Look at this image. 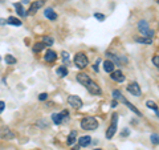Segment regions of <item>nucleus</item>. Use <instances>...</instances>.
I'll return each mask as SVG.
<instances>
[{
    "label": "nucleus",
    "mask_w": 159,
    "mask_h": 150,
    "mask_svg": "<svg viewBox=\"0 0 159 150\" xmlns=\"http://www.w3.org/2000/svg\"><path fill=\"white\" fill-rule=\"evenodd\" d=\"M0 137L4 139H12L13 137H15V134H13V131L9 130V128L4 126V128L0 129Z\"/></svg>",
    "instance_id": "9"
},
{
    "label": "nucleus",
    "mask_w": 159,
    "mask_h": 150,
    "mask_svg": "<svg viewBox=\"0 0 159 150\" xmlns=\"http://www.w3.org/2000/svg\"><path fill=\"white\" fill-rule=\"evenodd\" d=\"M68 102L70 106L76 108V109H80L82 106V100L78 96H69L68 97Z\"/></svg>",
    "instance_id": "7"
},
{
    "label": "nucleus",
    "mask_w": 159,
    "mask_h": 150,
    "mask_svg": "<svg viewBox=\"0 0 159 150\" xmlns=\"http://www.w3.org/2000/svg\"><path fill=\"white\" fill-rule=\"evenodd\" d=\"M62 60H64V64H68L69 62V53L68 52H65V51L62 52Z\"/></svg>",
    "instance_id": "27"
},
{
    "label": "nucleus",
    "mask_w": 159,
    "mask_h": 150,
    "mask_svg": "<svg viewBox=\"0 0 159 150\" xmlns=\"http://www.w3.org/2000/svg\"><path fill=\"white\" fill-rule=\"evenodd\" d=\"M117 106V100H113V102H111V108H115Z\"/></svg>",
    "instance_id": "36"
},
{
    "label": "nucleus",
    "mask_w": 159,
    "mask_h": 150,
    "mask_svg": "<svg viewBox=\"0 0 159 150\" xmlns=\"http://www.w3.org/2000/svg\"><path fill=\"white\" fill-rule=\"evenodd\" d=\"M44 4H45L44 0H37V1H33V3L31 4V7H29L28 14L29 15H34L37 12V9H40L42 6H44Z\"/></svg>",
    "instance_id": "8"
},
{
    "label": "nucleus",
    "mask_w": 159,
    "mask_h": 150,
    "mask_svg": "<svg viewBox=\"0 0 159 150\" xmlns=\"http://www.w3.org/2000/svg\"><path fill=\"white\" fill-rule=\"evenodd\" d=\"M4 108H5V102L0 101V113H3V110H4Z\"/></svg>",
    "instance_id": "34"
},
{
    "label": "nucleus",
    "mask_w": 159,
    "mask_h": 150,
    "mask_svg": "<svg viewBox=\"0 0 159 150\" xmlns=\"http://www.w3.org/2000/svg\"><path fill=\"white\" fill-rule=\"evenodd\" d=\"M15 8H16V11H17V14L20 15V16H26V12L24 11V8H23V6H21L20 3H15Z\"/></svg>",
    "instance_id": "21"
},
{
    "label": "nucleus",
    "mask_w": 159,
    "mask_h": 150,
    "mask_svg": "<svg viewBox=\"0 0 159 150\" xmlns=\"http://www.w3.org/2000/svg\"><path fill=\"white\" fill-rule=\"evenodd\" d=\"M129 134H130V130H129V129H125V130L121 133V137H127Z\"/></svg>",
    "instance_id": "33"
},
{
    "label": "nucleus",
    "mask_w": 159,
    "mask_h": 150,
    "mask_svg": "<svg viewBox=\"0 0 159 150\" xmlns=\"http://www.w3.org/2000/svg\"><path fill=\"white\" fill-rule=\"evenodd\" d=\"M56 59H57V55H56V52H53V51H48L47 53H45V56H44V60L45 61H48V62L56 61Z\"/></svg>",
    "instance_id": "13"
},
{
    "label": "nucleus",
    "mask_w": 159,
    "mask_h": 150,
    "mask_svg": "<svg viewBox=\"0 0 159 150\" xmlns=\"http://www.w3.org/2000/svg\"><path fill=\"white\" fill-rule=\"evenodd\" d=\"M21 3H23V4H28V3H29V0H23Z\"/></svg>",
    "instance_id": "37"
},
{
    "label": "nucleus",
    "mask_w": 159,
    "mask_h": 150,
    "mask_svg": "<svg viewBox=\"0 0 159 150\" xmlns=\"http://www.w3.org/2000/svg\"><path fill=\"white\" fill-rule=\"evenodd\" d=\"M74 64H76V67L80 68V69L86 68L87 64H89V60H87L86 55L85 53H77L76 56H74Z\"/></svg>",
    "instance_id": "3"
},
{
    "label": "nucleus",
    "mask_w": 159,
    "mask_h": 150,
    "mask_svg": "<svg viewBox=\"0 0 159 150\" xmlns=\"http://www.w3.org/2000/svg\"><path fill=\"white\" fill-rule=\"evenodd\" d=\"M76 137H77V131H72V133L70 134H69V137H68V141H66V142H68V145H69V146H72V145H73L74 144V142H76Z\"/></svg>",
    "instance_id": "20"
},
{
    "label": "nucleus",
    "mask_w": 159,
    "mask_h": 150,
    "mask_svg": "<svg viewBox=\"0 0 159 150\" xmlns=\"http://www.w3.org/2000/svg\"><path fill=\"white\" fill-rule=\"evenodd\" d=\"M146 106L148 108V109H153V110H155L156 112V114H158V117H159V112H158V106H156V104L154 101H151V100H148L147 102H146Z\"/></svg>",
    "instance_id": "23"
},
{
    "label": "nucleus",
    "mask_w": 159,
    "mask_h": 150,
    "mask_svg": "<svg viewBox=\"0 0 159 150\" xmlns=\"http://www.w3.org/2000/svg\"><path fill=\"white\" fill-rule=\"evenodd\" d=\"M4 60H5V64H9V65L16 64V57H13L12 55H5Z\"/></svg>",
    "instance_id": "22"
},
{
    "label": "nucleus",
    "mask_w": 159,
    "mask_h": 150,
    "mask_svg": "<svg viewBox=\"0 0 159 150\" xmlns=\"http://www.w3.org/2000/svg\"><path fill=\"white\" fill-rule=\"evenodd\" d=\"M0 60H1V57H0Z\"/></svg>",
    "instance_id": "40"
},
{
    "label": "nucleus",
    "mask_w": 159,
    "mask_h": 150,
    "mask_svg": "<svg viewBox=\"0 0 159 150\" xmlns=\"http://www.w3.org/2000/svg\"><path fill=\"white\" fill-rule=\"evenodd\" d=\"M7 24H11V25H16V27H20L21 25V22L19 19H16V17L13 16H9L7 19Z\"/></svg>",
    "instance_id": "19"
},
{
    "label": "nucleus",
    "mask_w": 159,
    "mask_h": 150,
    "mask_svg": "<svg viewBox=\"0 0 159 150\" xmlns=\"http://www.w3.org/2000/svg\"><path fill=\"white\" fill-rule=\"evenodd\" d=\"M117 123H118V114L114 113V114L111 116V123H110V126H109L107 131H106V138H107V139H111V138H113V136L115 134Z\"/></svg>",
    "instance_id": "2"
},
{
    "label": "nucleus",
    "mask_w": 159,
    "mask_h": 150,
    "mask_svg": "<svg viewBox=\"0 0 159 150\" xmlns=\"http://www.w3.org/2000/svg\"><path fill=\"white\" fill-rule=\"evenodd\" d=\"M90 142H92V137L90 136H82L78 138V145L81 147H86L90 145Z\"/></svg>",
    "instance_id": "11"
},
{
    "label": "nucleus",
    "mask_w": 159,
    "mask_h": 150,
    "mask_svg": "<svg viewBox=\"0 0 159 150\" xmlns=\"http://www.w3.org/2000/svg\"><path fill=\"white\" fill-rule=\"evenodd\" d=\"M47 98H48V94H47V93H41V94L39 96V100H40V101H45Z\"/></svg>",
    "instance_id": "32"
},
{
    "label": "nucleus",
    "mask_w": 159,
    "mask_h": 150,
    "mask_svg": "<svg viewBox=\"0 0 159 150\" xmlns=\"http://www.w3.org/2000/svg\"><path fill=\"white\" fill-rule=\"evenodd\" d=\"M103 69H105V72L107 73H111L114 70V62L110 61V60H107V61L103 62Z\"/></svg>",
    "instance_id": "17"
},
{
    "label": "nucleus",
    "mask_w": 159,
    "mask_h": 150,
    "mask_svg": "<svg viewBox=\"0 0 159 150\" xmlns=\"http://www.w3.org/2000/svg\"><path fill=\"white\" fill-rule=\"evenodd\" d=\"M121 101H122V102H123V104H125V105H127V106H129V109H130V110H132V112H134V113H135V114H138V116H139V114H140V112H139V110H138V109H137V108H135V106H134V105H132V104H130V102H129V101H127V100H126V98H125V97H121Z\"/></svg>",
    "instance_id": "16"
},
{
    "label": "nucleus",
    "mask_w": 159,
    "mask_h": 150,
    "mask_svg": "<svg viewBox=\"0 0 159 150\" xmlns=\"http://www.w3.org/2000/svg\"><path fill=\"white\" fill-rule=\"evenodd\" d=\"M153 64L155 65L156 68L159 69V56H155V57H153Z\"/></svg>",
    "instance_id": "30"
},
{
    "label": "nucleus",
    "mask_w": 159,
    "mask_h": 150,
    "mask_svg": "<svg viewBox=\"0 0 159 150\" xmlns=\"http://www.w3.org/2000/svg\"><path fill=\"white\" fill-rule=\"evenodd\" d=\"M135 41L139 44H147V45H150V44H153V39L151 37H137L135 39Z\"/></svg>",
    "instance_id": "18"
},
{
    "label": "nucleus",
    "mask_w": 159,
    "mask_h": 150,
    "mask_svg": "<svg viewBox=\"0 0 159 150\" xmlns=\"http://www.w3.org/2000/svg\"><path fill=\"white\" fill-rule=\"evenodd\" d=\"M44 15H45V17H47V19H49V20H56V19H57V14H56V12L53 11L52 8L45 9Z\"/></svg>",
    "instance_id": "15"
},
{
    "label": "nucleus",
    "mask_w": 159,
    "mask_h": 150,
    "mask_svg": "<svg viewBox=\"0 0 159 150\" xmlns=\"http://www.w3.org/2000/svg\"><path fill=\"white\" fill-rule=\"evenodd\" d=\"M127 92L131 93L132 96H135V97H139L140 96V86L138 85V83H131L127 85Z\"/></svg>",
    "instance_id": "6"
},
{
    "label": "nucleus",
    "mask_w": 159,
    "mask_h": 150,
    "mask_svg": "<svg viewBox=\"0 0 159 150\" xmlns=\"http://www.w3.org/2000/svg\"><path fill=\"white\" fill-rule=\"evenodd\" d=\"M110 76L114 81H117V83H123L125 81V76L121 70H113V72L110 73Z\"/></svg>",
    "instance_id": "10"
},
{
    "label": "nucleus",
    "mask_w": 159,
    "mask_h": 150,
    "mask_svg": "<svg viewBox=\"0 0 159 150\" xmlns=\"http://www.w3.org/2000/svg\"><path fill=\"white\" fill-rule=\"evenodd\" d=\"M56 73H57L60 77H65V76L68 75V69H66L65 67H58L57 70H56Z\"/></svg>",
    "instance_id": "24"
},
{
    "label": "nucleus",
    "mask_w": 159,
    "mask_h": 150,
    "mask_svg": "<svg viewBox=\"0 0 159 150\" xmlns=\"http://www.w3.org/2000/svg\"><path fill=\"white\" fill-rule=\"evenodd\" d=\"M138 31H139V32L145 36L146 32L148 31V23L146 22V20H140V22L138 23Z\"/></svg>",
    "instance_id": "12"
},
{
    "label": "nucleus",
    "mask_w": 159,
    "mask_h": 150,
    "mask_svg": "<svg viewBox=\"0 0 159 150\" xmlns=\"http://www.w3.org/2000/svg\"><path fill=\"white\" fill-rule=\"evenodd\" d=\"M94 17H95L97 20H100V22L105 20V15H102V14H95V15H94Z\"/></svg>",
    "instance_id": "31"
},
{
    "label": "nucleus",
    "mask_w": 159,
    "mask_h": 150,
    "mask_svg": "<svg viewBox=\"0 0 159 150\" xmlns=\"http://www.w3.org/2000/svg\"><path fill=\"white\" fill-rule=\"evenodd\" d=\"M151 142H153L154 145H159V136L158 134H153V136H151Z\"/></svg>",
    "instance_id": "26"
},
{
    "label": "nucleus",
    "mask_w": 159,
    "mask_h": 150,
    "mask_svg": "<svg viewBox=\"0 0 159 150\" xmlns=\"http://www.w3.org/2000/svg\"><path fill=\"white\" fill-rule=\"evenodd\" d=\"M86 89H87V90H89L92 94H94V96H100V94L102 93V90H101L100 85H97V84H95L94 81H92V80H90L89 83L86 84Z\"/></svg>",
    "instance_id": "4"
},
{
    "label": "nucleus",
    "mask_w": 159,
    "mask_h": 150,
    "mask_svg": "<svg viewBox=\"0 0 159 150\" xmlns=\"http://www.w3.org/2000/svg\"><path fill=\"white\" fill-rule=\"evenodd\" d=\"M158 4H159V0H158Z\"/></svg>",
    "instance_id": "39"
},
{
    "label": "nucleus",
    "mask_w": 159,
    "mask_h": 150,
    "mask_svg": "<svg viewBox=\"0 0 159 150\" xmlns=\"http://www.w3.org/2000/svg\"><path fill=\"white\" fill-rule=\"evenodd\" d=\"M45 44L44 43H37V44H34L33 45V48H32V51L34 52V53H37V52H40V51H42V49L45 48Z\"/></svg>",
    "instance_id": "25"
},
{
    "label": "nucleus",
    "mask_w": 159,
    "mask_h": 150,
    "mask_svg": "<svg viewBox=\"0 0 159 150\" xmlns=\"http://www.w3.org/2000/svg\"><path fill=\"white\" fill-rule=\"evenodd\" d=\"M65 117H69V112H68V110H62L61 113H53V114H52V120H53V122H54L56 125H60Z\"/></svg>",
    "instance_id": "5"
},
{
    "label": "nucleus",
    "mask_w": 159,
    "mask_h": 150,
    "mask_svg": "<svg viewBox=\"0 0 159 150\" xmlns=\"http://www.w3.org/2000/svg\"><path fill=\"white\" fill-rule=\"evenodd\" d=\"M94 150H102V149H94Z\"/></svg>",
    "instance_id": "38"
},
{
    "label": "nucleus",
    "mask_w": 159,
    "mask_h": 150,
    "mask_svg": "<svg viewBox=\"0 0 159 150\" xmlns=\"http://www.w3.org/2000/svg\"><path fill=\"white\" fill-rule=\"evenodd\" d=\"M121 97H122V94H121V92L119 90H114L113 92V98L114 100H121Z\"/></svg>",
    "instance_id": "28"
},
{
    "label": "nucleus",
    "mask_w": 159,
    "mask_h": 150,
    "mask_svg": "<svg viewBox=\"0 0 159 150\" xmlns=\"http://www.w3.org/2000/svg\"><path fill=\"white\" fill-rule=\"evenodd\" d=\"M4 24H7V20H5V19H0V25H4Z\"/></svg>",
    "instance_id": "35"
},
{
    "label": "nucleus",
    "mask_w": 159,
    "mask_h": 150,
    "mask_svg": "<svg viewBox=\"0 0 159 150\" xmlns=\"http://www.w3.org/2000/svg\"><path fill=\"white\" fill-rule=\"evenodd\" d=\"M81 128L84 130H95L98 128V122L94 117H85L81 121Z\"/></svg>",
    "instance_id": "1"
},
{
    "label": "nucleus",
    "mask_w": 159,
    "mask_h": 150,
    "mask_svg": "<svg viewBox=\"0 0 159 150\" xmlns=\"http://www.w3.org/2000/svg\"><path fill=\"white\" fill-rule=\"evenodd\" d=\"M77 81H80L82 85L86 86V84L90 81V77L86 75V73H80V75H77Z\"/></svg>",
    "instance_id": "14"
},
{
    "label": "nucleus",
    "mask_w": 159,
    "mask_h": 150,
    "mask_svg": "<svg viewBox=\"0 0 159 150\" xmlns=\"http://www.w3.org/2000/svg\"><path fill=\"white\" fill-rule=\"evenodd\" d=\"M44 44H45V45H52V44H53V39L52 37H44Z\"/></svg>",
    "instance_id": "29"
}]
</instances>
